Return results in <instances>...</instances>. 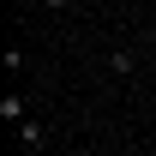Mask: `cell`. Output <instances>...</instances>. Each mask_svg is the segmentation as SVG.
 Segmentation results:
<instances>
[{"label": "cell", "mask_w": 156, "mask_h": 156, "mask_svg": "<svg viewBox=\"0 0 156 156\" xmlns=\"http://www.w3.org/2000/svg\"><path fill=\"white\" fill-rule=\"evenodd\" d=\"M108 72L126 78V72H132V54H126V48H114V54H108Z\"/></svg>", "instance_id": "3957f363"}, {"label": "cell", "mask_w": 156, "mask_h": 156, "mask_svg": "<svg viewBox=\"0 0 156 156\" xmlns=\"http://www.w3.org/2000/svg\"><path fill=\"white\" fill-rule=\"evenodd\" d=\"M42 6H54V12H60V6H72V0H42Z\"/></svg>", "instance_id": "277c9868"}, {"label": "cell", "mask_w": 156, "mask_h": 156, "mask_svg": "<svg viewBox=\"0 0 156 156\" xmlns=\"http://www.w3.org/2000/svg\"><path fill=\"white\" fill-rule=\"evenodd\" d=\"M18 144H24V150H42V144H48V132H42L36 120H18Z\"/></svg>", "instance_id": "6da1fadb"}, {"label": "cell", "mask_w": 156, "mask_h": 156, "mask_svg": "<svg viewBox=\"0 0 156 156\" xmlns=\"http://www.w3.org/2000/svg\"><path fill=\"white\" fill-rule=\"evenodd\" d=\"M0 120H12V126L24 120V96H18V90H6V96H0Z\"/></svg>", "instance_id": "7a4b0ae2"}]
</instances>
